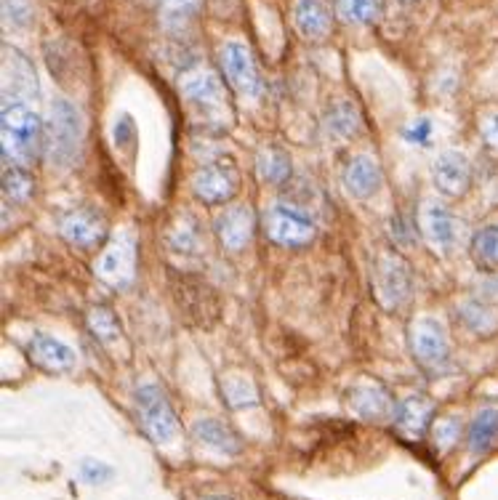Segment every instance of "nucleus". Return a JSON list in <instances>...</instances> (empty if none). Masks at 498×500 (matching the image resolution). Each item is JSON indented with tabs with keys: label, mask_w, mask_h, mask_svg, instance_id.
Wrapping results in <instances>:
<instances>
[{
	"label": "nucleus",
	"mask_w": 498,
	"mask_h": 500,
	"mask_svg": "<svg viewBox=\"0 0 498 500\" xmlns=\"http://www.w3.org/2000/svg\"><path fill=\"white\" fill-rule=\"evenodd\" d=\"M43 139H46L43 120L27 101H3L0 141L5 162L22 168L32 165V160L43 150Z\"/></svg>",
	"instance_id": "f257e3e1"
},
{
	"label": "nucleus",
	"mask_w": 498,
	"mask_h": 500,
	"mask_svg": "<svg viewBox=\"0 0 498 500\" xmlns=\"http://www.w3.org/2000/svg\"><path fill=\"white\" fill-rule=\"evenodd\" d=\"M80 141H83V118L78 107L64 99H57L51 104L48 128L43 139L46 155L57 168H72L80 152Z\"/></svg>",
	"instance_id": "f03ea898"
},
{
	"label": "nucleus",
	"mask_w": 498,
	"mask_h": 500,
	"mask_svg": "<svg viewBox=\"0 0 498 500\" xmlns=\"http://www.w3.org/2000/svg\"><path fill=\"white\" fill-rule=\"evenodd\" d=\"M408 349L424 373L440 375L450 368V339L445 325L435 317L424 314L408 325Z\"/></svg>",
	"instance_id": "7ed1b4c3"
},
{
	"label": "nucleus",
	"mask_w": 498,
	"mask_h": 500,
	"mask_svg": "<svg viewBox=\"0 0 498 500\" xmlns=\"http://www.w3.org/2000/svg\"><path fill=\"white\" fill-rule=\"evenodd\" d=\"M179 94L185 96L192 109L200 112V118L206 123H224V118L229 120V104L224 86L218 80V75L208 67H192L182 78H179Z\"/></svg>",
	"instance_id": "20e7f679"
},
{
	"label": "nucleus",
	"mask_w": 498,
	"mask_h": 500,
	"mask_svg": "<svg viewBox=\"0 0 498 500\" xmlns=\"http://www.w3.org/2000/svg\"><path fill=\"white\" fill-rule=\"evenodd\" d=\"M261 224H264V234L281 248H304L317 234V226L310 219V214L291 203L270 205L261 216Z\"/></svg>",
	"instance_id": "39448f33"
},
{
	"label": "nucleus",
	"mask_w": 498,
	"mask_h": 500,
	"mask_svg": "<svg viewBox=\"0 0 498 500\" xmlns=\"http://www.w3.org/2000/svg\"><path fill=\"white\" fill-rule=\"evenodd\" d=\"M374 296L384 309H400L410 298L413 290V275L410 266L400 253L395 250H381L374 261Z\"/></svg>",
	"instance_id": "423d86ee"
},
{
	"label": "nucleus",
	"mask_w": 498,
	"mask_h": 500,
	"mask_svg": "<svg viewBox=\"0 0 498 500\" xmlns=\"http://www.w3.org/2000/svg\"><path fill=\"white\" fill-rule=\"evenodd\" d=\"M136 412L144 434L155 444H171L179 434V418L168 402L165 391L155 383H144L136 389Z\"/></svg>",
	"instance_id": "0eeeda50"
},
{
	"label": "nucleus",
	"mask_w": 498,
	"mask_h": 500,
	"mask_svg": "<svg viewBox=\"0 0 498 500\" xmlns=\"http://www.w3.org/2000/svg\"><path fill=\"white\" fill-rule=\"evenodd\" d=\"M189 187L195 192V197L206 205H224L229 203L238 189H240V171L232 160H211L206 165H200L192 179Z\"/></svg>",
	"instance_id": "6e6552de"
},
{
	"label": "nucleus",
	"mask_w": 498,
	"mask_h": 500,
	"mask_svg": "<svg viewBox=\"0 0 498 500\" xmlns=\"http://www.w3.org/2000/svg\"><path fill=\"white\" fill-rule=\"evenodd\" d=\"M94 272L110 287H128L136 277V240L128 232L112 237L99 253Z\"/></svg>",
	"instance_id": "1a4fd4ad"
},
{
	"label": "nucleus",
	"mask_w": 498,
	"mask_h": 500,
	"mask_svg": "<svg viewBox=\"0 0 498 500\" xmlns=\"http://www.w3.org/2000/svg\"><path fill=\"white\" fill-rule=\"evenodd\" d=\"M221 69L227 83L232 86V91L240 96H259L261 94V75H259V64L253 59L250 48L240 40H229L221 46L218 51Z\"/></svg>",
	"instance_id": "9d476101"
},
{
	"label": "nucleus",
	"mask_w": 498,
	"mask_h": 500,
	"mask_svg": "<svg viewBox=\"0 0 498 500\" xmlns=\"http://www.w3.org/2000/svg\"><path fill=\"white\" fill-rule=\"evenodd\" d=\"M59 234L72 248L94 250L107 240V221L94 208H69L59 219Z\"/></svg>",
	"instance_id": "9b49d317"
},
{
	"label": "nucleus",
	"mask_w": 498,
	"mask_h": 500,
	"mask_svg": "<svg viewBox=\"0 0 498 500\" xmlns=\"http://www.w3.org/2000/svg\"><path fill=\"white\" fill-rule=\"evenodd\" d=\"M346 405L357 418L371 421V423H381L387 418H395V407H397L392 394L376 380H357L346 391Z\"/></svg>",
	"instance_id": "f8f14e48"
},
{
	"label": "nucleus",
	"mask_w": 498,
	"mask_h": 500,
	"mask_svg": "<svg viewBox=\"0 0 498 500\" xmlns=\"http://www.w3.org/2000/svg\"><path fill=\"white\" fill-rule=\"evenodd\" d=\"M214 229H217L218 243L227 250L238 253V250L250 245V240L256 234V216H253L250 205H243V203L229 205L217 216Z\"/></svg>",
	"instance_id": "ddd939ff"
},
{
	"label": "nucleus",
	"mask_w": 498,
	"mask_h": 500,
	"mask_svg": "<svg viewBox=\"0 0 498 500\" xmlns=\"http://www.w3.org/2000/svg\"><path fill=\"white\" fill-rule=\"evenodd\" d=\"M432 179H435V187L440 194L456 200V197H464L472 187V162L467 155L461 152H442L437 155L435 165H432Z\"/></svg>",
	"instance_id": "4468645a"
},
{
	"label": "nucleus",
	"mask_w": 498,
	"mask_h": 500,
	"mask_svg": "<svg viewBox=\"0 0 498 500\" xmlns=\"http://www.w3.org/2000/svg\"><path fill=\"white\" fill-rule=\"evenodd\" d=\"M37 91L32 64L16 51L5 48L3 54V101H30Z\"/></svg>",
	"instance_id": "2eb2a0df"
},
{
	"label": "nucleus",
	"mask_w": 498,
	"mask_h": 500,
	"mask_svg": "<svg viewBox=\"0 0 498 500\" xmlns=\"http://www.w3.org/2000/svg\"><path fill=\"white\" fill-rule=\"evenodd\" d=\"M30 359L46 373H67L78 365V354L69 346L48 336V333H35L27 344Z\"/></svg>",
	"instance_id": "dca6fc26"
},
{
	"label": "nucleus",
	"mask_w": 498,
	"mask_h": 500,
	"mask_svg": "<svg viewBox=\"0 0 498 500\" xmlns=\"http://www.w3.org/2000/svg\"><path fill=\"white\" fill-rule=\"evenodd\" d=\"M419 226H421L424 240L435 250L445 253V250L453 248V243H456V219L437 200H424V205L419 211Z\"/></svg>",
	"instance_id": "f3484780"
},
{
	"label": "nucleus",
	"mask_w": 498,
	"mask_h": 500,
	"mask_svg": "<svg viewBox=\"0 0 498 500\" xmlns=\"http://www.w3.org/2000/svg\"><path fill=\"white\" fill-rule=\"evenodd\" d=\"M342 182L346 192L357 200H368L381 189L384 173L381 165L371 155H355L346 160L342 171Z\"/></svg>",
	"instance_id": "a211bd4d"
},
{
	"label": "nucleus",
	"mask_w": 498,
	"mask_h": 500,
	"mask_svg": "<svg viewBox=\"0 0 498 500\" xmlns=\"http://www.w3.org/2000/svg\"><path fill=\"white\" fill-rule=\"evenodd\" d=\"M435 402L424 394H413L395 407V426L405 439H421L432 426Z\"/></svg>",
	"instance_id": "6ab92c4d"
},
{
	"label": "nucleus",
	"mask_w": 498,
	"mask_h": 500,
	"mask_svg": "<svg viewBox=\"0 0 498 500\" xmlns=\"http://www.w3.org/2000/svg\"><path fill=\"white\" fill-rule=\"evenodd\" d=\"M293 27L307 40H323L331 32V8L325 0H296L293 3Z\"/></svg>",
	"instance_id": "aec40b11"
},
{
	"label": "nucleus",
	"mask_w": 498,
	"mask_h": 500,
	"mask_svg": "<svg viewBox=\"0 0 498 500\" xmlns=\"http://www.w3.org/2000/svg\"><path fill=\"white\" fill-rule=\"evenodd\" d=\"M192 437L197 439L200 444L224 453V455H238L240 453V437L218 418H200L192 426Z\"/></svg>",
	"instance_id": "412c9836"
},
{
	"label": "nucleus",
	"mask_w": 498,
	"mask_h": 500,
	"mask_svg": "<svg viewBox=\"0 0 498 500\" xmlns=\"http://www.w3.org/2000/svg\"><path fill=\"white\" fill-rule=\"evenodd\" d=\"M165 245L171 253H182V255H197L203 248V237H200V226L189 214H179L171 221L168 232H165Z\"/></svg>",
	"instance_id": "4be33fe9"
},
{
	"label": "nucleus",
	"mask_w": 498,
	"mask_h": 500,
	"mask_svg": "<svg viewBox=\"0 0 498 500\" xmlns=\"http://www.w3.org/2000/svg\"><path fill=\"white\" fill-rule=\"evenodd\" d=\"M461 319H464V325H467L469 330L474 333V336H482V339H491V336H496L498 333V312L496 307L488 301V298H469L461 304Z\"/></svg>",
	"instance_id": "5701e85b"
},
{
	"label": "nucleus",
	"mask_w": 498,
	"mask_h": 500,
	"mask_svg": "<svg viewBox=\"0 0 498 500\" xmlns=\"http://www.w3.org/2000/svg\"><path fill=\"white\" fill-rule=\"evenodd\" d=\"M498 439V407H482L474 421L469 423V453L472 455H485Z\"/></svg>",
	"instance_id": "b1692460"
},
{
	"label": "nucleus",
	"mask_w": 498,
	"mask_h": 500,
	"mask_svg": "<svg viewBox=\"0 0 498 500\" xmlns=\"http://www.w3.org/2000/svg\"><path fill=\"white\" fill-rule=\"evenodd\" d=\"M256 173L264 184L282 187L291 179V157L281 147H264L256 157Z\"/></svg>",
	"instance_id": "393cba45"
},
{
	"label": "nucleus",
	"mask_w": 498,
	"mask_h": 500,
	"mask_svg": "<svg viewBox=\"0 0 498 500\" xmlns=\"http://www.w3.org/2000/svg\"><path fill=\"white\" fill-rule=\"evenodd\" d=\"M221 397L232 410L259 405V391L246 373H224L221 375Z\"/></svg>",
	"instance_id": "a878e982"
},
{
	"label": "nucleus",
	"mask_w": 498,
	"mask_h": 500,
	"mask_svg": "<svg viewBox=\"0 0 498 500\" xmlns=\"http://www.w3.org/2000/svg\"><path fill=\"white\" fill-rule=\"evenodd\" d=\"M472 258H474L477 269L498 272V224L482 226L472 237Z\"/></svg>",
	"instance_id": "bb28decb"
},
{
	"label": "nucleus",
	"mask_w": 498,
	"mask_h": 500,
	"mask_svg": "<svg viewBox=\"0 0 498 500\" xmlns=\"http://www.w3.org/2000/svg\"><path fill=\"white\" fill-rule=\"evenodd\" d=\"M89 330L94 333L96 341H101V344H118L121 341V336H123V328H121V322H118V314L112 312L110 307H104V304H96L89 309Z\"/></svg>",
	"instance_id": "cd10ccee"
},
{
	"label": "nucleus",
	"mask_w": 498,
	"mask_h": 500,
	"mask_svg": "<svg viewBox=\"0 0 498 500\" xmlns=\"http://www.w3.org/2000/svg\"><path fill=\"white\" fill-rule=\"evenodd\" d=\"M325 128L336 139H352V136H357V130H360V112H357V107L349 104V101L334 104L331 112H328V118H325Z\"/></svg>",
	"instance_id": "c85d7f7f"
},
{
	"label": "nucleus",
	"mask_w": 498,
	"mask_h": 500,
	"mask_svg": "<svg viewBox=\"0 0 498 500\" xmlns=\"http://www.w3.org/2000/svg\"><path fill=\"white\" fill-rule=\"evenodd\" d=\"M197 11L200 0H160V22L165 30H185Z\"/></svg>",
	"instance_id": "c756f323"
},
{
	"label": "nucleus",
	"mask_w": 498,
	"mask_h": 500,
	"mask_svg": "<svg viewBox=\"0 0 498 500\" xmlns=\"http://www.w3.org/2000/svg\"><path fill=\"white\" fill-rule=\"evenodd\" d=\"M336 16L346 25H371L378 16V0H336Z\"/></svg>",
	"instance_id": "7c9ffc66"
},
{
	"label": "nucleus",
	"mask_w": 498,
	"mask_h": 500,
	"mask_svg": "<svg viewBox=\"0 0 498 500\" xmlns=\"http://www.w3.org/2000/svg\"><path fill=\"white\" fill-rule=\"evenodd\" d=\"M32 192V179L27 173V168L22 165H11L5 162V171H3V194L11 197V200H27Z\"/></svg>",
	"instance_id": "2f4dec72"
},
{
	"label": "nucleus",
	"mask_w": 498,
	"mask_h": 500,
	"mask_svg": "<svg viewBox=\"0 0 498 500\" xmlns=\"http://www.w3.org/2000/svg\"><path fill=\"white\" fill-rule=\"evenodd\" d=\"M461 437V421L456 415H445L435 421L432 426V439H435V450L437 453H448L456 442Z\"/></svg>",
	"instance_id": "473e14b6"
},
{
	"label": "nucleus",
	"mask_w": 498,
	"mask_h": 500,
	"mask_svg": "<svg viewBox=\"0 0 498 500\" xmlns=\"http://www.w3.org/2000/svg\"><path fill=\"white\" fill-rule=\"evenodd\" d=\"M3 16L14 27H27L32 19V0H3Z\"/></svg>",
	"instance_id": "72a5a7b5"
},
{
	"label": "nucleus",
	"mask_w": 498,
	"mask_h": 500,
	"mask_svg": "<svg viewBox=\"0 0 498 500\" xmlns=\"http://www.w3.org/2000/svg\"><path fill=\"white\" fill-rule=\"evenodd\" d=\"M112 474L115 471L110 469L107 464H101V461H83L80 464V476L89 484H107L112 479Z\"/></svg>",
	"instance_id": "f704fd0d"
},
{
	"label": "nucleus",
	"mask_w": 498,
	"mask_h": 500,
	"mask_svg": "<svg viewBox=\"0 0 498 500\" xmlns=\"http://www.w3.org/2000/svg\"><path fill=\"white\" fill-rule=\"evenodd\" d=\"M480 136H482L485 147L498 155V112H488L480 118Z\"/></svg>",
	"instance_id": "c9c22d12"
},
{
	"label": "nucleus",
	"mask_w": 498,
	"mask_h": 500,
	"mask_svg": "<svg viewBox=\"0 0 498 500\" xmlns=\"http://www.w3.org/2000/svg\"><path fill=\"white\" fill-rule=\"evenodd\" d=\"M429 130H432L429 120H416V123L405 130V136H408V141H416V144H421V147H424V144L429 141Z\"/></svg>",
	"instance_id": "e433bc0d"
},
{
	"label": "nucleus",
	"mask_w": 498,
	"mask_h": 500,
	"mask_svg": "<svg viewBox=\"0 0 498 500\" xmlns=\"http://www.w3.org/2000/svg\"><path fill=\"white\" fill-rule=\"evenodd\" d=\"M200 500H232V498H227V495H203Z\"/></svg>",
	"instance_id": "4c0bfd02"
},
{
	"label": "nucleus",
	"mask_w": 498,
	"mask_h": 500,
	"mask_svg": "<svg viewBox=\"0 0 498 500\" xmlns=\"http://www.w3.org/2000/svg\"><path fill=\"white\" fill-rule=\"evenodd\" d=\"M400 3H405V5H408V8H413V5H419V3H421V0H400Z\"/></svg>",
	"instance_id": "58836bf2"
}]
</instances>
